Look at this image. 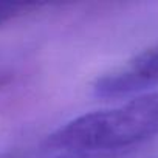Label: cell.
Instances as JSON below:
<instances>
[{
    "mask_svg": "<svg viewBox=\"0 0 158 158\" xmlns=\"http://www.w3.org/2000/svg\"><path fill=\"white\" fill-rule=\"evenodd\" d=\"M10 82V76L5 74V73H0V87H3Z\"/></svg>",
    "mask_w": 158,
    "mask_h": 158,
    "instance_id": "cell-5",
    "label": "cell"
},
{
    "mask_svg": "<svg viewBox=\"0 0 158 158\" xmlns=\"http://www.w3.org/2000/svg\"><path fill=\"white\" fill-rule=\"evenodd\" d=\"M153 136H158V90L68 121L48 138V146L57 150L118 152Z\"/></svg>",
    "mask_w": 158,
    "mask_h": 158,
    "instance_id": "cell-1",
    "label": "cell"
},
{
    "mask_svg": "<svg viewBox=\"0 0 158 158\" xmlns=\"http://www.w3.org/2000/svg\"><path fill=\"white\" fill-rule=\"evenodd\" d=\"M44 6L36 2H0V27Z\"/></svg>",
    "mask_w": 158,
    "mask_h": 158,
    "instance_id": "cell-3",
    "label": "cell"
},
{
    "mask_svg": "<svg viewBox=\"0 0 158 158\" xmlns=\"http://www.w3.org/2000/svg\"><path fill=\"white\" fill-rule=\"evenodd\" d=\"M158 85V44L143 50L127 64L104 73L93 84L98 98L116 99L132 95H143Z\"/></svg>",
    "mask_w": 158,
    "mask_h": 158,
    "instance_id": "cell-2",
    "label": "cell"
},
{
    "mask_svg": "<svg viewBox=\"0 0 158 158\" xmlns=\"http://www.w3.org/2000/svg\"><path fill=\"white\" fill-rule=\"evenodd\" d=\"M116 152H84V150H59L51 158H113Z\"/></svg>",
    "mask_w": 158,
    "mask_h": 158,
    "instance_id": "cell-4",
    "label": "cell"
},
{
    "mask_svg": "<svg viewBox=\"0 0 158 158\" xmlns=\"http://www.w3.org/2000/svg\"><path fill=\"white\" fill-rule=\"evenodd\" d=\"M0 158H20L17 153H11V152H6V153H0Z\"/></svg>",
    "mask_w": 158,
    "mask_h": 158,
    "instance_id": "cell-6",
    "label": "cell"
}]
</instances>
